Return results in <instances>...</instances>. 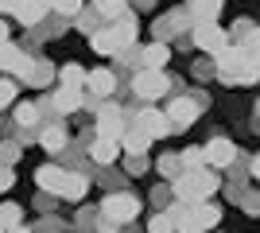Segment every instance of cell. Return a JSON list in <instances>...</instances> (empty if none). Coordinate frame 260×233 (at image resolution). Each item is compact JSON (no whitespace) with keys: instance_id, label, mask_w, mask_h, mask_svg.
Listing matches in <instances>:
<instances>
[{"instance_id":"74e56055","label":"cell","mask_w":260,"mask_h":233,"mask_svg":"<svg viewBox=\"0 0 260 233\" xmlns=\"http://www.w3.org/2000/svg\"><path fill=\"white\" fill-rule=\"evenodd\" d=\"M8 233H31V229H23V225H16V229H8Z\"/></svg>"},{"instance_id":"9a60e30c","label":"cell","mask_w":260,"mask_h":233,"mask_svg":"<svg viewBox=\"0 0 260 233\" xmlns=\"http://www.w3.org/2000/svg\"><path fill=\"white\" fill-rule=\"evenodd\" d=\"M167 58H171L167 43H152V47L140 55V70H163V62H167Z\"/></svg>"},{"instance_id":"8992f818","label":"cell","mask_w":260,"mask_h":233,"mask_svg":"<svg viewBox=\"0 0 260 233\" xmlns=\"http://www.w3.org/2000/svg\"><path fill=\"white\" fill-rule=\"evenodd\" d=\"M98 132H101V140H120L124 136V113H120V105H101V113H98Z\"/></svg>"},{"instance_id":"836d02e7","label":"cell","mask_w":260,"mask_h":233,"mask_svg":"<svg viewBox=\"0 0 260 233\" xmlns=\"http://www.w3.org/2000/svg\"><path fill=\"white\" fill-rule=\"evenodd\" d=\"M62 16H82V4H54Z\"/></svg>"},{"instance_id":"8d00e7d4","label":"cell","mask_w":260,"mask_h":233,"mask_svg":"<svg viewBox=\"0 0 260 233\" xmlns=\"http://www.w3.org/2000/svg\"><path fill=\"white\" fill-rule=\"evenodd\" d=\"M0 47H8V23L0 20Z\"/></svg>"},{"instance_id":"7a4b0ae2","label":"cell","mask_w":260,"mask_h":233,"mask_svg":"<svg viewBox=\"0 0 260 233\" xmlns=\"http://www.w3.org/2000/svg\"><path fill=\"white\" fill-rule=\"evenodd\" d=\"M132 218H140V198L136 194H124V190H117V194H109L105 202H101V233H113L117 225L132 222Z\"/></svg>"},{"instance_id":"f35d334b","label":"cell","mask_w":260,"mask_h":233,"mask_svg":"<svg viewBox=\"0 0 260 233\" xmlns=\"http://www.w3.org/2000/svg\"><path fill=\"white\" fill-rule=\"evenodd\" d=\"M0 233H8V225H4V222H0Z\"/></svg>"},{"instance_id":"52a82bcc","label":"cell","mask_w":260,"mask_h":233,"mask_svg":"<svg viewBox=\"0 0 260 233\" xmlns=\"http://www.w3.org/2000/svg\"><path fill=\"white\" fill-rule=\"evenodd\" d=\"M194 43H198V51H206V55H221L229 47V39H225V31L217 27V23H198L194 27Z\"/></svg>"},{"instance_id":"44dd1931","label":"cell","mask_w":260,"mask_h":233,"mask_svg":"<svg viewBox=\"0 0 260 233\" xmlns=\"http://www.w3.org/2000/svg\"><path fill=\"white\" fill-rule=\"evenodd\" d=\"M12 12H16V20H20V23H39L47 16V4H16Z\"/></svg>"},{"instance_id":"5b68a950","label":"cell","mask_w":260,"mask_h":233,"mask_svg":"<svg viewBox=\"0 0 260 233\" xmlns=\"http://www.w3.org/2000/svg\"><path fill=\"white\" fill-rule=\"evenodd\" d=\"M217 218H221V214H217V206L202 202V206H194V210L179 222V233H206V229H214V225H217Z\"/></svg>"},{"instance_id":"484cf974","label":"cell","mask_w":260,"mask_h":233,"mask_svg":"<svg viewBox=\"0 0 260 233\" xmlns=\"http://www.w3.org/2000/svg\"><path fill=\"white\" fill-rule=\"evenodd\" d=\"M16 121L20 124H35L39 121V109H35L31 101H20V105H16Z\"/></svg>"},{"instance_id":"7c38bea8","label":"cell","mask_w":260,"mask_h":233,"mask_svg":"<svg viewBox=\"0 0 260 233\" xmlns=\"http://www.w3.org/2000/svg\"><path fill=\"white\" fill-rule=\"evenodd\" d=\"M109 31H113L117 55H120V51H128V47H132V39H136V20H132V12H128V16H120V20H117V27H109Z\"/></svg>"},{"instance_id":"d4e9b609","label":"cell","mask_w":260,"mask_h":233,"mask_svg":"<svg viewBox=\"0 0 260 233\" xmlns=\"http://www.w3.org/2000/svg\"><path fill=\"white\" fill-rule=\"evenodd\" d=\"M20 218H23L20 206H12V202H4V206H0V222L8 225V229H16V225H20Z\"/></svg>"},{"instance_id":"277c9868","label":"cell","mask_w":260,"mask_h":233,"mask_svg":"<svg viewBox=\"0 0 260 233\" xmlns=\"http://www.w3.org/2000/svg\"><path fill=\"white\" fill-rule=\"evenodd\" d=\"M202 109H206V93H202V97H175L171 105H167V113H163V117H167V124H171V128H183V124H190Z\"/></svg>"},{"instance_id":"30bf717a","label":"cell","mask_w":260,"mask_h":233,"mask_svg":"<svg viewBox=\"0 0 260 233\" xmlns=\"http://www.w3.org/2000/svg\"><path fill=\"white\" fill-rule=\"evenodd\" d=\"M31 66H35V62L23 55L20 47H12V43L0 47V70H16L20 78H27V74H31Z\"/></svg>"},{"instance_id":"8fae6325","label":"cell","mask_w":260,"mask_h":233,"mask_svg":"<svg viewBox=\"0 0 260 233\" xmlns=\"http://www.w3.org/2000/svg\"><path fill=\"white\" fill-rule=\"evenodd\" d=\"M35 183H39V187L43 190H51V194H62V187H66V171L62 167H39V171H35Z\"/></svg>"},{"instance_id":"9c48e42d","label":"cell","mask_w":260,"mask_h":233,"mask_svg":"<svg viewBox=\"0 0 260 233\" xmlns=\"http://www.w3.org/2000/svg\"><path fill=\"white\" fill-rule=\"evenodd\" d=\"M233 155H237V148L229 144L225 136H214V140L202 148V159H206L214 171H217V167H229V163H233Z\"/></svg>"},{"instance_id":"4316f807","label":"cell","mask_w":260,"mask_h":233,"mask_svg":"<svg viewBox=\"0 0 260 233\" xmlns=\"http://www.w3.org/2000/svg\"><path fill=\"white\" fill-rule=\"evenodd\" d=\"M241 51H245V55L260 66V27H252V39H245V43H241Z\"/></svg>"},{"instance_id":"ac0fdd59","label":"cell","mask_w":260,"mask_h":233,"mask_svg":"<svg viewBox=\"0 0 260 233\" xmlns=\"http://www.w3.org/2000/svg\"><path fill=\"white\" fill-rule=\"evenodd\" d=\"M39 144H43L47 152H62V148H66V128H62V124H51V128H43Z\"/></svg>"},{"instance_id":"ffe728a7","label":"cell","mask_w":260,"mask_h":233,"mask_svg":"<svg viewBox=\"0 0 260 233\" xmlns=\"http://www.w3.org/2000/svg\"><path fill=\"white\" fill-rule=\"evenodd\" d=\"M86 70L78 66V62H70V66H62V89H78L82 93V86H86Z\"/></svg>"},{"instance_id":"6da1fadb","label":"cell","mask_w":260,"mask_h":233,"mask_svg":"<svg viewBox=\"0 0 260 233\" xmlns=\"http://www.w3.org/2000/svg\"><path fill=\"white\" fill-rule=\"evenodd\" d=\"M214 78H221L225 86H252L260 78V66L241 51V47H225V51L217 55V62H214Z\"/></svg>"},{"instance_id":"5bb4252c","label":"cell","mask_w":260,"mask_h":233,"mask_svg":"<svg viewBox=\"0 0 260 233\" xmlns=\"http://www.w3.org/2000/svg\"><path fill=\"white\" fill-rule=\"evenodd\" d=\"M117 144L124 148V152H128V155H144V152H148V144H152V140H148V136H144L140 128H136V124H132V128H124V136H120Z\"/></svg>"},{"instance_id":"603a6c76","label":"cell","mask_w":260,"mask_h":233,"mask_svg":"<svg viewBox=\"0 0 260 233\" xmlns=\"http://www.w3.org/2000/svg\"><path fill=\"white\" fill-rule=\"evenodd\" d=\"M78 105H82V93H78V89H62V93L54 97V109L58 113H74Z\"/></svg>"},{"instance_id":"f546056e","label":"cell","mask_w":260,"mask_h":233,"mask_svg":"<svg viewBox=\"0 0 260 233\" xmlns=\"http://www.w3.org/2000/svg\"><path fill=\"white\" fill-rule=\"evenodd\" d=\"M124 163H128V175H140L144 167H148V159H144V155H128Z\"/></svg>"},{"instance_id":"e0dca14e","label":"cell","mask_w":260,"mask_h":233,"mask_svg":"<svg viewBox=\"0 0 260 233\" xmlns=\"http://www.w3.org/2000/svg\"><path fill=\"white\" fill-rule=\"evenodd\" d=\"M86 190H89V179H86V175H66L62 198H70V202H82V198H86Z\"/></svg>"},{"instance_id":"d6a6232c","label":"cell","mask_w":260,"mask_h":233,"mask_svg":"<svg viewBox=\"0 0 260 233\" xmlns=\"http://www.w3.org/2000/svg\"><path fill=\"white\" fill-rule=\"evenodd\" d=\"M214 74V66H210V62H194V78L198 82H202V78H210Z\"/></svg>"},{"instance_id":"d590c367","label":"cell","mask_w":260,"mask_h":233,"mask_svg":"<svg viewBox=\"0 0 260 233\" xmlns=\"http://www.w3.org/2000/svg\"><path fill=\"white\" fill-rule=\"evenodd\" d=\"M249 175L260 183V155H252V163H249Z\"/></svg>"},{"instance_id":"83f0119b","label":"cell","mask_w":260,"mask_h":233,"mask_svg":"<svg viewBox=\"0 0 260 233\" xmlns=\"http://www.w3.org/2000/svg\"><path fill=\"white\" fill-rule=\"evenodd\" d=\"M175 225H171V218L167 214H152V222H148V233H171Z\"/></svg>"},{"instance_id":"4dcf8cb0","label":"cell","mask_w":260,"mask_h":233,"mask_svg":"<svg viewBox=\"0 0 260 233\" xmlns=\"http://www.w3.org/2000/svg\"><path fill=\"white\" fill-rule=\"evenodd\" d=\"M0 159H4V167H8L12 159H20V144H4L0 148Z\"/></svg>"},{"instance_id":"cb8c5ba5","label":"cell","mask_w":260,"mask_h":233,"mask_svg":"<svg viewBox=\"0 0 260 233\" xmlns=\"http://www.w3.org/2000/svg\"><path fill=\"white\" fill-rule=\"evenodd\" d=\"M159 171H163L167 179H179V175H183V163H179V155H171V152L159 155Z\"/></svg>"},{"instance_id":"ba28073f","label":"cell","mask_w":260,"mask_h":233,"mask_svg":"<svg viewBox=\"0 0 260 233\" xmlns=\"http://www.w3.org/2000/svg\"><path fill=\"white\" fill-rule=\"evenodd\" d=\"M136 128H140L148 140H159V136H171V124L159 109H140L136 113Z\"/></svg>"},{"instance_id":"4fadbf2b","label":"cell","mask_w":260,"mask_h":233,"mask_svg":"<svg viewBox=\"0 0 260 233\" xmlns=\"http://www.w3.org/2000/svg\"><path fill=\"white\" fill-rule=\"evenodd\" d=\"M89 155H93V163H117V155H120V144H117V140H101V136H98V140H93V144H89Z\"/></svg>"},{"instance_id":"3957f363","label":"cell","mask_w":260,"mask_h":233,"mask_svg":"<svg viewBox=\"0 0 260 233\" xmlns=\"http://www.w3.org/2000/svg\"><path fill=\"white\" fill-rule=\"evenodd\" d=\"M132 89H136V97L155 101L163 93H171V78L163 74V70H136L132 74Z\"/></svg>"},{"instance_id":"d6986e66","label":"cell","mask_w":260,"mask_h":233,"mask_svg":"<svg viewBox=\"0 0 260 233\" xmlns=\"http://www.w3.org/2000/svg\"><path fill=\"white\" fill-rule=\"evenodd\" d=\"M89 47H93L98 55H117V43H113V31H109V27H98V31L89 35Z\"/></svg>"},{"instance_id":"7402d4cb","label":"cell","mask_w":260,"mask_h":233,"mask_svg":"<svg viewBox=\"0 0 260 233\" xmlns=\"http://www.w3.org/2000/svg\"><path fill=\"white\" fill-rule=\"evenodd\" d=\"M186 12H190L198 23H214L217 12H221V4H217V0H210V4H186Z\"/></svg>"},{"instance_id":"f1b7e54d","label":"cell","mask_w":260,"mask_h":233,"mask_svg":"<svg viewBox=\"0 0 260 233\" xmlns=\"http://www.w3.org/2000/svg\"><path fill=\"white\" fill-rule=\"evenodd\" d=\"M12 97H16V82H0V109H8Z\"/></svg>"},{"instance_id":"2e32d148","label":"cell","mask_w":260,"mask_h":233,"mask_svg":"<svg viewBox=\"0 0 260 233\" xmlns=\"http://www.w3.org/2000/svg\"><path fill=\"white\" fill-rule=\"evenodd\" d=\"M86 86L93 89V93H101V97H109V93L117 89V74H113V70H93V74L86 78Z\"/></svg>"},{"instance_id":"1f68e13d","label":"cell","mask_w":260,"mask_h":233,"mask_svg":"<svg viewBox=\"0 0 260 233\" xmlns=\"http://www.w3.org/2000/svg\"><path fill=\"white\" fill-rule=\"evenodd\" d=\"M12 183H16V175H12V167H0V190H8Z\"/></svg>"},{"instance_id":"e575fe53","label":"cell","mask_w":260,"mask_h":233,"mask_svg":"<svg viewBox=\"0 0 260 233\" xmlns=\"http://www.w3.org/2000/svg\"><path fill=\"white\" fill-rule=\"evenodd\" d=\"M245 210H249V214H260V194H252V198H245Z\"/></svg>"}]
</instances>
